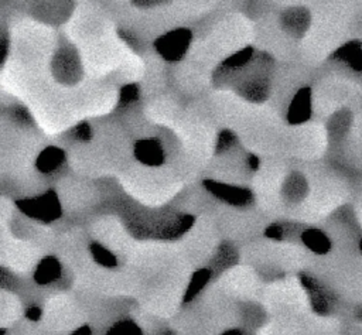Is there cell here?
Listing matches in <instances>:
<instances>
[{"label":"cell","instance_id":"1","mask_svg":"<svg viewBox=\"0 0 362 335\" xmlns=\"http://www.w3.org/2000/svg\"><path fill=\"white\" fill-rule=\"evenodd\" d=\"M16 205L25 215L41 222H53L62 214L58 196L53 190L40 196L18 200Z\"/></svg>","mask_w":362,"mask_h":335},{"label":"cell","instance_id":"2","mask_svg":"<svg viewBox=\"0 0 362 335\" xmlns=\"http://www.w3.org/2000/svg\"><path fill=\"white\" fill-rule=\"evenodd\" d=\"M193 41V33L185 27L173 29L166 31L155 40V50L167 62H179L181 61Z\"/></svg>","mask_w":362,"mask_h":335},{"label":"cell","instance_id":"3","mask_svg":"<svg viewBox=\"0 0 362 335\" xmlns=\"http://www.w3.org/2000/svg\"><path fill=\"white\" fill-rule=\"evenodd\" d=\"M51 67L55 79L66 85H74L82 77L81 59L73 47H61L53 58Z\"/></svg>","mask_w":362,"mask_h":335},{"label":"cell","instance_id":"4","mask_svg":"<svg viewBox=\"0 0 362 335\" xmlns=\"http://www.w3.org/2000/svg\"><path fill=\"white\" fill-rule=\"evenodd\" d=\"M204 187L212 197L232 206H248L253 201L252 191L249 188L241 185H232L214 180H205Z\"/></svg>","mask_w":362,"mask_h":335},{"label":"cell","instance_id":"5","mask_svg":"<svg viewBox=\"0 0 362 335\" xmlns=\"http://www.w3.org/2000/svg\"><path fill=\"white\" fill-rule=\"evenodd\" d=\"M135 159L146 167H160L166 161V150L157 137H143L133 144Z\"/></svg>","mask_w":362,"mask_h":335},{"label":"cell","instance_id":"6","mask_svg":"<svg viewBox=\"0 0 362 335\" xmlns=\"http://www.w3.org/2000/svg\"><path fill=\"white\" fill-rule=\"evenodd\" d=\"M313 113L311 90L309 87L300 88L292 98L287 108V122L290 124H302L310 120Z\"/></svg>","mask_w":362,"mask_h":335},{"label":"cell","instance_id":"7","mask_svg":"<svg viewBox=\"0 0 362 335\" xmlns=\"http://www.w3.org/2000/svg\"><path fill=\"white\" fill-rule=\"evenodd\" d=\"M302 284L309 291L310 303L313 306V310L318 314L330 312L334 297H333L331 293L327 290V287L310 275L302 276Z\"/></svg>","mask_w":362,"mask_h":335},{"label":"cell","instance_id":"8","mask_svg":"<svg viewBox=\"0 0 362 335\" xmlns=\"http://www.w3.org/2000/svg\"><path fill=\"white\" fill-rule=\"evenodd\" d=\"M311 16L306 8H290L281 16L282 29L293 37L303 36L309 30Z\"/></svg>","mask_w":362,"mask_h":335},{"label":"cell","instance_id":"9","mask_svg":"<svg viewBox=\"0 0 362 335\" xmlns=\"http://www.w3.org/2000/svg\"><path fill=\"white\" fill-rule=\"evenodd\" d=\"M67 156L66 152L62 149L57 148V146H47L46 149H42L37 159H36V169L41 174H53L57 170H60L61 167L66 164Z\"/></svg>","mask_w":362,"mask_h":335},{"label":"cell","instance_id":"10","mask_svg":"<svg viewBox=\"0 0 362 335\" xmlns=\"http://www.w3.org/2000/svg\"><path fill=\"white\" fill-rule=\"evenodd\" d=\"M62 276V265L55 256H44L42 258L33 273V280L38 286H49L58 282Z\"/></svg>","mask_w":362,"mask_h":335},{"label":"cell","instance_id":"11","mask_svg":"<svg viewBox=\"0 0 362 335\" xmlns=\"http://www.w3.org/2000/svg\"><path fill=\"white\" fill-rule=\"evenodd\" d=\"M300 241L310 252L318 256H324L330 254L333 249L331 238L323 231V229L318 228H306L300 234Z\"/></svg>","mask_w":362,"mask_h":335},{"label":"cell","instance_id":"12","mask_svg":"<svg viewBox=\"0 0 362 335\" xmlns=\"http://www.w3.org/2000/svg\"><path fill=\"white\" fill-rule=\"evenodd\" d=\"M242 98L250 102H265L269 96V81L265 77L257 75L245 79L238 87Z\"/></svg>","mask_w":362,"mask_h":335},{"label":"cell","instance_id":"13","mask_svg":"<svg viewBox=\"0 0 362 335\" xmlns=\"http://www.w3.org/2000/svg\"><path fill=\"white\" fill-rule=\"evenodd\" d=\"M333 58L338 61L339 64L346 66L347 68L361 72L362 71V44L357 43H348L344 44L343 47H339L334 54Z\"/></svg>","mask_w":362,"mask_h":335},{"label":"cell","instance_id":"14","mask_svg":"<svg viewBox=\"0 0 362 335\" xmlns=\"http://www.w3.org/2000/svg\"><path fill=\"white\" fill-rule=\"evenodd\" d=\"M283 193L290 201H300L307 193V183L306 178L300 173H292L285 185H283Z\"/></svg>","mask_w":362,"mask_h":335},{"label":"cell","instance_id":"15","mask_svg":"<svg viewBox=\"0 0 362 335\" xmlns=\"http://www.w3.org/2000/svg\"><path fill=\"white\" fill-rule=\"evenodd\" d=\"M252 58H253V49L252 47H246V49L235 53L233 55H231L229 58H227L222 62L220 71L224 72V74H231V72L241 71L242 68L246 67L248 62H250Z\"/></svg>","mask_w":362,"mask_h":335},{"label":"cell","instance_id":"16","mask_svg":"<svg viewBox=\"0 0 362 335\" xmlns=\"http://www.w3.org/2000/svg\"><path fill=\"white\" fill-rule=\"evenodd\" d=\"M90 254L94 262L105 269H114L118 266V256L109 247H106L98 242H92L90 245Z\"/></svg>","mask_w":362,"mask_h":335},{"label":"cell","instance_id":"17","mask_svg":"<svg viewBox=\"0 0 362 335\" xmlns=\"http://www.w3.org/2000/svg\"><path fill=\"white\" fill-rule=\"evenodd\" d=\"M211 279V270L209 269H200L197 270L196 273L191 278L187 291H185V297L184 302H191L196 296L200 295V291L205 287V284L209 282Z\"/></svg>","mask_w":362,"mask_h":335},{"label":"cell","instance_id":"18","mask_svg":"<svg viewBox=\"0 0 362 335\" xmlns=\"http://www.w3.org/2000/svg\"><path fill=\"white\" fill-rule=\"evenodd\" d=\"M106 335H143V331L138 323L126 319L119 320L112 327H109V330L106 331Z\"/></svg>","mask_w":362,"mask_h":335},{"label":"cell","instance_id":"19","mask_svg":"<svg viewBox=\"0 0 362 335\" xmlns=\"http://www.w3.org/2000/svg\"><path fill=\"white\" fill-rule=\"evenodd\" d=\"M237 142H238L237 136L233 135L231 131H222V132L218 135V139H217L216 153H217V155H221V153L228 152L229 149L233 148V146H235Z\"/></svg>","mask_w":362,"mask_h":335},{"label":"cell","instance_id":"20","mask_svg":"<svg viewBox=\"0 0 362 335\" xmlns=\"http://www.w3.org/2000/svg\"><path fill=\"white\" fill-rule=\"evenodd\" d=\"M77 142H90L92 139V128L87 122L78 123L77 126L73 129L71 135Z\"/></svg>","mask_w":362,"mask_h":335},{"label":"cell","instance_id":"21","mask_svg":"<svg viewBox=\"0 0 362 335\" xmlns=\"http://www.w3.org/2000/svg\"><path fill=\"white\" fill-rule=\"evenodd\" d=\"M139 99V88L135 83H131V85H126L120 91V103L129 105L133 103Z\"/></svg>","mask_w":362,"mask_h":335},{"label":"cell","instance_id":"22","mask_svg":"<svg viewBox=\"0 0 362 335\" xmlns=\"http://www.w3.org/2000/svg\"><path fill=\"white\" fill-rule=\"evenodd\" d=\"M173 0H132V5L139 9H153L157 6H164L172 3Z\"/></svg>","mask_w":362,"mask_h":335},{"label":"cell","instance_id":"23","mask_svg":"<svg viewBox=\"0 0 362 335\" xmlns=\"http://www.w3.org/2000/svg\"><path fill=\"white\" fill-rule=\"evenodd\" d=\"M265 234H266L268 238H272V239H282L283 235H285V229H283L282 225L274 224V225L268 226Z\"/></svg>","mask_w":362,"mask_h":335},{"label":"cell","instance_id":"24","mask_svg":"<svg viewBox=\"0 0 362 335\" xmlns=\"http://www.w3.org/2000/svg\"><path fill=\"white\" fill-rule=\"evenodd\" d=\"M0 49H2V66L6 62V57L9 53V37L6 33L2 34V40H0Z\"/></svg>","mask_w":362,"mask_h":335},{"label":"cell","instance_id":"25","mask_svg":"<svg viewBox=\"0 0 362 335\" xmlns=\"http://www.w3.org/2000/svg\"><path fill=\"white\" fill-rule=\"evenodd\" d=\"M26 316H27V319H30V320H33V321H37V320H40V317H41V310H40L38 307H30V308L26 311Z\"/></svg>","mask_w":362,"mask_h":335},{"label":"cell","instance_id":"26","mask_svg":"<svg viewBox=\"0 0 362 335\" xmlns=\"http://www.w3.org/2000/svg\"><path fill=\"white\" fill-rule=\"evenodd\" d=\"M248 164L252 170H257L259 165V159L257 156H248Z\"/></svg>","mask_w":362,"mask_h":335},{"label":"cell","instance_id":"27","mask_svg":"<svg viewBox=\"0 0 362 335\" xmlns=\"http://www.w3.org/2000/svg\"><path fill=\"white\" fill-rule=\"evenodd\" d=\"M221 335H246V332H244L242 330H238V328H232V330L222 332Z\"/></svg>","mask_w":362,"mask_h":335},{"label":"cell","instance_id":"28","mask_svg":"<svg viewBox=\"0 0 362 335\" xmlns=\"http://www.w3.org/2000/svg\"><path fill=\"white\" fill-rule=\"evenodd\" d=\"M90 334L91 332H90V328L88 327H82L78 331H75L73 335H90Z\"/></svg>","mask_w":362,"mask_h":335},{"label":"cell","instance_id":"29","mask_svg":"<svg viewBox=\"0 0 362 335\" xmlns=\"http://www.w3.org/2000/svg\"><path fill=\"white\" fill-rule=\"evenodd\" d=\"M358 246H359V250H361V254H362V239H359V245Z\"/></svg>","mask_w":362,"mask_h":335}]
</instances>
